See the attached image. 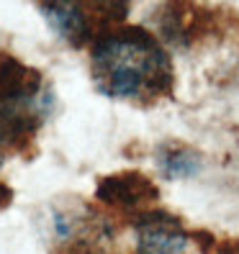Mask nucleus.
I'll return each mask as SVG.
<instances>
[{"label":"nucleus","instance_id":"0eeeda50","mask_svg":"<svg viewBox=\"0 0 239 254\" xmlns=\"http://www.w3.org/2000/svg\"><path fill=\"white\" fill-rule=\"evenodd\" d=\"M216 254H239V239H224L214 244Z\"/></svg>","mask_w":239,"mask_h":254},{"label":"nucleus","instance_id":"7ed1b4c3","mask_svg":"<svg viewBox=\"0 0 239 254\" xmlns=\"http://www.w3.org/2000/svg\"><path fill=\"white\" fill-rule=\"evenodd\" d=\"M137 229V254H185L190 234L167 211L149 208L131 221Z\"/></svg>","mask_w":239,"mask_h":254},{"label":"nucleus","instance_id":"423d86ee","mask_svg":"<svg viewBox=\"0 0 239 254\" xmlns=\"http://www.w3.org/2000/svg\"><path fill=\"white\" fill-rule=\"evenodd\" d=\"M85 5L90 10L95 26H100L103 31H106L108 26L121 23L129 16L131 0H85Z\"/></svg>","mask_w":239,"mask_h":254},{"label":"nucleus","instance_id":"f03ea898","mask_svg":"<svg viewBox=\"0 0 239 254\" xmlns=\"http://www.w3.org/2000/svg\"><path fill=\"white\" fill-rule=\"evenodd\" d=\"M95 198H98V203L111 208V211L124 213L134 221L139 213L157 205L159 190L144 172L124 170V172L103 177L95 188Z\"/></svg>","mask_w":239,"mask_h":254},{"label":"nucleus","instance_id":"20e7f679","mask_svg":"<svg viewBox=\"0 0 239 254\" xmlns=\"http://www.w3.org/2000/svg\"><path fill=\"white\" fill-rule=\"evenodd\" d=\"M52 31L70 47H85L95 39V21L85 0H34Z\"/></svg>","mask_w":239,"mask_h":254},{"label":"nucleus","instance_id":"f257e3e1","mask_svg":"<svg viewBox=\"0 0 239 254\" xmlns=\"http://www.w3.org/2000/svg\"><path fill=\"white\" fill-rule=\"evenodd\" d=\"M95 87L116 100L155 103L172 90V64L162 44L144 28L116 26L93 39Z\"/></svg>","mask_w":239,"mask_h":254},{"label":"nucleus","instance_id":"39448f33","mask_svg":"<svg viewBox=\"0 0 239 254\" xmlns=\"http://www.w3.org/2000/svg\"><path fill=\"white\" fill-rule=\"evenodd\" d=\"M159 167H162V172H165V177L185 180V177H193L201 170V157L193 152L190 146L167 144V146L159 149Z\"/></svg>","mask_w":239,"mask_h":254}]
</instances>
